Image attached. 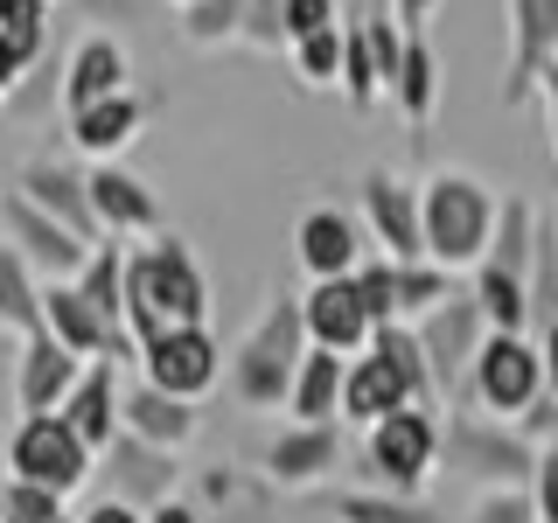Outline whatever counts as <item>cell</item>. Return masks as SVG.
Listing matches in <instances>:
<instances>
[{
    "label": "cell",
    "instance_id": "cell-48",
    "mask_svg": "<svg viewBox=\"0 0 558 523\" xmlns=\"http://www.w3.org/2000/svg\"><path fill=\"white\" fill-rule=\"evenodd\" d=\"M537 92H545V112H551V154H558V63L537 77Z\"/></svg>",
    "mask_w": 558,
    "mask_h": 523
},
{
    "label": "cell",
    "instance_id": "cell-6",
    "mask_svg": "<svg viewBox=\"0 0 558 523\" xmlns=\"http://www.w3.org/2000/svg\"><path fill=\"white\" fill-rule=\"evenodd\" d=\"M8 467H14V482H43V488H57L70 502L84 482H92L98 453L77 440V426H70L63 412H28L22 426H14V440H8Z\"/></svg>",
    "mask_w": 558,
    "mask_h": 523
},
{
    "label": "cell",
    "instance_id": "cell-14",
    "mask_svg": "<svg viewBox=\"0 0 558 523\" xmlns=\"http://www.w3.org/2000/svg\"><path fill=\"white\" fill-rule=\"evenodd\" d=\"M301 314H307V342L314 349H336V356H363L377 336L371 307H363L356 279H314L301 293Z\"/></svg>",
    "mask_w": 558,
    "mask_h": 523
},
{
    "label": "cell",
    "instance_id": "cell-26",
    "mask_svg": "<svg viewBox=\"0 0 558 523\" xmlns=\"http://www.w3.org/2000/svg\"><path fill=\"white\" fill-rule=\"evenodd\" d=\"M342 377H349V356H336V349H307V356H301V370H293L287 412L301 418V426L342 418Z\"/></svg>",
    "mask_w": 558,
    "mask_h": 523
},
{
    "label": "cell",
    "instance_id": "cell-43",
    "mask_svg": "<svg viewBox=\"0 0 558 523\" xmlns=\"http://www.w3.org/2000/svg\"><path fill=\"white\" fill-rule=\"evenodd\" d=\"M77 523H147V510H133V502H119V496H105V502H92Z\"/></svg>",
    "mask_w": 558,
    "mask_h": 523
},
{
    "label": "cell",
    "instance_id": "cell-20",
    "mask_svg": "<svg viewBox=\"0 0 558 523\" xmlns=\"http://www.w3.org/2000/svg\"><path fill=\"white\" fill-rule=\"evenodd\" d=\"M14 188H22L35 209H49L57 223H70L84 244L105 238V223H98V209H92V182H84V174H70L63 161H28L22 174H14Z\"/></svg>",
    "mask_w": 558,
    "mask_h": 523
},
{
    "label": "cell",
    "instance_id": "cell-46",
    "mask_svg": "<svg viewBox=\"0 0 558 523\" xmlns=\"http://www.w3.org/2000/svg\"><path fill=\"white\" fill-rule=\"evenodd\" d=\"M384 8H391V22L405 28V35H418V22H426V14L440 8V0H384Z\"/></svg>",
    "mask_w": 558,
    "mask_h": 523
},
{
    "label": "cell",
    "instance_id": "cell-22",
    "mask_svg": "<svg viewBox=\"0 0 558 523\" xmlns=\"http://www.w3.org/2000/svg\"><path fill=\"white\" fill-rule=\"evenodd\" d=\"M63 418L77 426V440L105 453L126 433V412H119V370H112V356H92L84 363V377H77V391L63 398Z\"/></svg>",
    "mask_w": 558,
    "mask_h": 523
},
{
    "label": "cell",
    "instance_id": "cell-15",
    "mask_svg": "<svg viewBox=\"0 0 558 523\" xmlns=\"http://www.w3.org/2000/svg\"><path fill=\"white\" fill-rule=\"evenodd\" d=\"M77 377H84V356H70V349L49 336H22V356H14V405L28 412H63V398L77 391Z\"/></svg>",
    "mask_w": 558,
    "mask_h": 523
},
{
    "label": "cell",
    "instance_id": "cell-3",
    "mask_svg": "<svg viewBox=\"0 0 558 523\" xmlns=\"http://www.w3.org/2000/svg\"><path fill=\"white\" fill-rule=\"evenodd\" d=\"M307 314L293 293H272V307L252 321V336L238 342V356H231V398L244 412H272V405H287V391H293V370H301V356H307Z\"/></svg>",
    "mask_w": 558,
    "mask_h": 523
},
{
    "label": "cell",
    "instance_id": "cell-13",
    "mask_svg": "<svg viewBox=\"0 0 558 523\" xmlns=\"http://www.w3.org/2000/svg\"><path fill=\"white\" fill-rule=\"evenodd\" d=\"M43 328L70 349V356H84V363H92V356H112V363L140 356L133 336H119V328L77 293V279H43Z\"/></svg>",
    "mask_w": 558,
    "mask_h": 523
},
{
    "label": "cell",
    "instance_id": "cell-27",
    "mask_svg": "<svg viewBox=\"0 0 558 523\" xmlns=\"http://www.w3.org/2000/svg\"><path fill=\"white\" fill-rule=\"evenodd\" d=\"M468 293H475L482 321L496 328V336H523V328H531V279H517V272H502V266H475Z\"/></svg>",
    "mask_w": 558,
    "mask_h": 523
},
{
    "label": "cell",
    "instance_id": "cell-25",
    "mask_svg": "<svg viewBox=\"0 0 558 523\" xmlns=\"http://www.w3.org/2000/svg\"><path fill=\"white\" fill-rule=\"evenodd\" d=\"M119 412H126V433H133V440H154V447H168V453H182L189 440H196V405H189V398H174V391H154L147 377L119 398Z\"/></svg>",
    "mask_w": 558,
    "mask_h": 523
},
{
    "label": "cell",
    "instance_id": "cell-32",
    "mask_svg": "<svg viewBox=\"0 0 558 523\" xmlns=\"http://www.w3.org/2000/svg\"><path fill=\"white\" fill-rule=\"evenodd\" d=\"M336 523H440V510L391 488H356V496H336Z\"/></svg>",
    "mask_w": 558,
    "mask_h": 523
},
{
    "label": "cell",
    "instance_id": "cell-35",
    "mask_svg": "<svg viewBox=\"0 0 558 523\" xmlns=\"http://www.w3.org/2000/svg\"><path fill=\"white\" fill-rule=\"evenodd\" d=\"M287 57H293V77L301 84H342V22L322 28V35H301Z\"/></svg>",
    "mask_w": 558,
    "mask_h": 523
},
{
    "label": "cell",
    "instance_id": "cell-33",
    "mask_svg": "<svg viewBox=\"0 0 558 523\" xmlns=\"http://www.w3.org/2000/svg\"><path fill=\"white\" fill-rule=\"evenodd\" d=\"M244 28V0H182V42L196 49H223Z\"/></svg>",
    "mask_w": 558,
    "mask_h": 523
},
{
    "label": "cell",
    "instance_id": "cell-21",
    "mask_svg": "<svg viewBox=\"0 0 558 523\" xmlns=\"http://www.w3.org/2000/svg\"><path fill=\"white\" fill-rule=\"evenodd\" d=\"M126 77H133L126 42H112V35H84V42L70 49V63H63V112H84V105H98V98L133 92Z\"/></svg>",
    "mask_w": 558,
    "mask_h": 523
},
{
    "label": "cell",
    "instance_id": "cell-16",
    "mask_svg": "<svg viewBox=\"0 0 558 523\" xmlns=\"http://www.w3.org/2000/svg\"><path fill=\"white\" fill-rule=\"evenodd\" d=\"M84 182H92V209H98L105 238H161V196H154L133 168L98 161Z\"/></svg>",
    "mask_w": 558,
    "mask_h": 523
},
{
    "label": "cell",
    "instance_id": "cell-8",
    "mask_svg": "<svg viewBox=\"0 0 558 523\" xmlns=\"http://www.w3.org/2000/svg\"><path fill=\"white\" fill-rule=\"evenodd\" d=\"M468 398L496 418H517L545 398V349H537L531 328H523V336H496V328H488L475 370H468Z\"/></svg>",
    "mask_w": 558,
    "mask_h": 523
},
{
    "label": "cell",
    "instance_id": "cell-4",
    "mask_svg": "<svg viewBox=\"0 0 558 523\" xmlns=\"http://www.w3.org/2000/svg\"><path fill=\"white\" fill-rule=\"evenodd\" d=\"M537 440H523L517 418H496V412H468L453 405L440 418V467L468 475L475 488H531L537 475Z\"/></svg>",
    "mask_w": 558,
    "mask_h": 523
},
{
    "label": "cell",
    "instance_id": "cell-9",
    "mask_svg": "<svg viewBox=\"0 0 558 523\" xmlns=\"http://www.w3.org/2000/svg\"><path fill=\"white\" fill-rule=\"evenodd\" d=\"M140 377L154 384V391H174V398H209L223 384V349L217 336H209V321L203 328H168V336H154V342H140Z\"/></svg>",
    "mask_w": 558,
    "mask_h": 523
},
{
    "label": "cell",
    "instance_id": "cell-17",
    "mask_svg": "<svg viewBox=\"0 0 558 523\" xmlns=\"http://www.w3.org/2000/svg\"><path fill=\"white\" fill-rule=\"evenodd\" d=\"M293 258H301L307 279H349L363 266V231L349 209H307L301 223H293Z\"/></svg>",
    "mask_w": 558,
    "mask_h": 523
},
{
    "label": "cell",
    "instance_id": "cell-2",
    "mask_svg": "<svg viewBox=\"0 0 558 523\" xmlns=\"http://www.w3.org/2000/svg\"><path fill=\"white\" fill-rule=\"evenodd\" d=\"M496 209L502 196L468 168H440L418 182V223H426V258L447 272H475L488 258V238H496Z\"/></svg>",
    "mask_w": 558,
    "mask_h": 523
},
{
    "label": "cell",
    "instance_id": "cell-24",
    "mask_svg": "<svg viewBox=\"0 0 558 523\" xmlns=\"http://www.w3.org/2000/svg\"><path fill=\"white\" fill-rule=\"evenodd\" d=\"M63 119H70V147H77V154H92V161H119V154L140 139V126H147V98L119 92V98H98V105L63 112Z\"/></svg>",
    "mask_w": 558,
    "mask_h": 523
},
{
    "label": "cell",
    "instance_id": "cell-41",
    "mask_svg": "<svg viewBox=\"0 0 558 523\" xmlns=\"http://www.w3.org/2000/svg\"><path fill=\"white\" fill-rule=\"evenodd\" d=\"M531 502H537V523H558V440L537 453V475H531Z\"/></svg>",
    "mask_w": 558,
    "mask_h": 523
},
{
    "label": "cell",
    "instance_id": "cell-10",
    "mask_svg": "<svg viewBox=\"0 0 558 523\" xmlns=\"http://www.w3.org/2000/svg\"><path fill=\"white\" fill-rule=\"evenodd\" d=\"M502 14H510V63H502L496 105L517 112L537 92V77L558 63V0H502Z\"/></svg>",
    "mask_w": 558,
    "mask_h": 523
},
{
    "label": "cell",
    "instance_id": "cell-42",
    "mask_svg": "<svg viewBox=\"0 0 558 523\" xmlns=\"http://www.w3.org/2000/svg\"><path fill=\"white\" fill-rule=\"evenodd\" d=\"M517 433H523V440H537V447H551L558 440V398L545 391L531 412H517Z\"/></svg>",
    "mask_w": 558,
    "mask_h": 523
},
{
    "label": "cell",
    "instance_id": "cell-7",
    "mask_svg": "<svg viewBox=\"0 0 558 523\" xmlns=\"http://www.w3.org/2000/svg\"><path fill=\"white\" fill-rule=\"evenodd\" d=\"M418 349H426V370H433V398L440 405H461L468 398V370H475L482 342H488V321L475 307V293H453V301H440L433 314H418Z\"/></svg>",
    "mask_w": 558,
    "mask_h": 523
},
{
    "label": "cell",
    "instance_id": "cell-39",
    "mask_svg": "<svg viewBox=\"0 0 558 523\" xmlns=\"http://www.w3.org/2000/svg\"><path fill=\"white\" fill-rule=\"evenodd\" d=\"M468 523H537V502H531V488H482Z\"/></svg>",
    "mask_w": 558,
    "mask_h": 523
},
{
    "label": "cell",
    "instance_id": "cell-40",
    "mask_svg": "<svg viewBox=\"0 0 558 523\" xmlns=\"http://www.w3.org/2000/svg\"><path fill=\"white\" fill-rule=\"evenodd\" d=\"M342 14H336V0H287V49L301 42V35H322V28H336Z\"/></svg>",
    "mask_w": 558,
    "mask_h": 523
},
{
    "label": "cell",
    "instance_id": "cell-5",
    "mask_svg": "<svg viewBox=\"0 0 558 523\" xmlns=\"http://www.w3.org/2000/svg\"><path fill=\"white\" fill-rule=\"evenodd\" d=\"M433 467H440V418L433 405H405L377 426H363V475L391 496H426Z\"/></svg>",
    "mask_w": 558,
    "mask_h": 523
},
{
    "label": "cell",
    "instance_id": "cell-29",
    "mask_svg": "<svg viewBox=\"0 0 558 523\" xmlns=\"http://www.w3.org/2000/svg\"><path fill=\"white\" fill-rule=\"evenodd\" d=\"M0 328L8 336H43V287H35V266L14 244H0Z\"/></svg>",
    "mask_w": 558,
    "mask_h": 523
},
{
    "label": "cell",
    "instance_id": "cell-18",
    "mask_svg": "<svg viewBox=\"0 0 558 523\" xmlns=\"http://www.w3.org/2000/svg\"><path fill=\"white\" fill-rule=\"evenodd\" d=\"M98 461H105V475H112V496L133 502V510H154V502H168V496H174V475H182L168 447L133 440V433H119V440L105 447Z\"/></svg>",
    "mask_w": 558,
    "mask_h": 523
},
{
    "label": "cell",
    "instance_id": "cell-34",
    "mask_svg": "<svg viewBox=\"0 0 558 523\" xmlns=\"http://www.w3.org/2000/svg\"><path fill=\"white\" fill-rule=\"evenodd\" d=\"M453 272L433 266V258H418V266H398V321H418V314H433L440 301H453Z\"/></svg>",
    "mask_w": 558,
    "mask_h": 523
},
{
    "label": "cell",
    "instance_id": "cell-30",
    "mask_svg": "<svg viewBox=\"0 0 558 523\" xmlns=\"http://www.w3.org/2000/svg\"><path fill=\"white\" fill-rule=\"evenodd\" d=\"M531 244H537V209L523 203V196H502L496 238H488V258H482V266H502V272L531 279Z\"/></svg>",
    "mask_w": 558,
    "mask_h": 523
},
{
    "label": "cell",
    "instance_id": "cell-28",
    "mask_svg": "<svg viewBox=\"0 0 558 523\" xmlns=\"http://www.w3.org/2000/svg\"><path fill=\"white\" fill-rule=\"evenodd\" d=\"M391 105L412 126H426V119L440 112V63H433L426 35H405V63H398V77H391Z\"/></svg>",
    "mask_w": 558,
    "mask_h": 523
},
{
    "label": "cell",
    "instance_id": "cell-36",
    "mask_svg": "<svg viewBox=\"0 0 558 523\" xmlns=\"http://www.w3.org/2000/svg\"><path fill=\"white\" fill-rule=\"evenodd\" d=\"M57 516H70L57 488H43V482H8L0 488V523H57Z\"/></svg>",
    "mask_w": 558,
    "mask_h": 523
},
{
    "label": "cell",
    "instance_id": "cell-12",
    "mask_svg": "<svg viewBox=\"0 0 558 523\" xmlns=\"http://www.w3.org/2000/svg\"><path fill=\"white\" fill-rule=\"evenodd\" d=\"M0 223H8V244L28 258L43 279H77L84 258H92V244H84L70 223H57L49 209H35L22 188H8V203H0Z\"/></svg>",
    "mask_w": 558,
    "mask_h": 523
},
{
    "label": "cell",
    "instance_id": "cell-51",
    "mask_svg": "<svg viewBox=\"0 0 558 523\" xmlns=\"http://www.w3.org/2000/svg\"><path fill=\"white\" fill-rule=\"evenodd\" d=\"M174 8H182V0H174Z\"/></svg>",
    "mask_w": 558,
    "mask_h": 523
},
{
    "label": "cell",
    "instance_id": "cell-49",
    "mask_svg": "<svg viewBox=\"0 0 558 523\" xmlns=\"http://www.w3.org/2000/svg\"><path fill=\"white\" fill-rule=\"evenodd\" d=\"M57 523H77V516H57Z\"/></svg>",
    "mask_w": 558,
    "mask_h": 523
},
{
    "label": "cell",
    "instance_id": "cell-19",
    "mask_svg": "<svg viewBox=\"0 0 558 523\" xmlns=\"http://www.w3.org/2000/svg\"><path fill=\"white\" fill-rule=\"evenodd\" d=\"M418 405V391L405 384L391 356H377V349H363V356H349V377H342V418L349 426H377V418Z\"/></svg>",
    "mask_w": 558,
    "mask_h": 523
},
{
    "label": "cell",
    "instance_id": "cell-44",
    "mask_svg": "<svg viewBox=\"0 0 558 523\" xmlns=\"http://www.w3.org/2000/svg\"><path fill=\"white\" fill-rule=\"evenodd\" d=\"M140 8L147 0H77V14H92V22H133Z\"/></svg>",
    "mask_w": 558,
    "mask_h": 523
},
{
    "label": "cell",
    "instance_id": "cell-50",
    "mask_svg": "<svg viewBox=\"0 0 558 523\" xmlns=\"http://www.w3.org/2000/svg\"><path fill=\"white\" fill-rule=\"evenodd\" d=\"M0 105H8V92H0Z\"/></svg>",
    "mask_w": 558,
    "mask_h": 523
},
{
    "label": "cell",
    "instance_id": "cell-45",
    "mask_svg": "<svg viewBox=\"0 0 558 523\" xmlns=\"http://www.w3.org/2000/svg\"><path fill=\"white\" fill-rule=\"evenodd\" d=\"M531 336H537V349H545V391L558 398V314H551L545 328H531Z\"/></svg>",
    "mask_w": 558,
    "mask_h": 523
},
{
    "label": "cell",
    "instance_id": "cell-23",
    "mask_svg": "<svg viewBox=\"0 0 558 523\" xmlns=\"http://www.w3.org/2000/svg\"><path fill=\"white\" fill-rule=\"evenodd\" d=\"M328 467H342V426L336 418H322V426H301V418H293L266 447V475L279 488H307V482H322Z\"/></svg>",
    "mask_w": 558,
    "mask_h": 523
},
{
    "label": "cell",
    "instance_id": "cell-37",
    "mask_svg": "<svg viewBox=\"0 0 558 523\" xmlns=\"http://www.w3.org/2000/svg\"><path fill=\"white\" fill-rule=\"evenodd\" d=\"M356 293H363V307H371V321H398V258H363L356 272Z\"/></svg>",
    "mask_w": 558,
    "mask_h": 523
},
{
    "label": "cell",
    "instance_id": "cell-31",
    "mask_svg": "<svg viewBox=\"0 0 558 523\" xmlns=\"http://www.w3.org/2000/svg\"><path fill=\"white\" fill-rule=\"evenodd\" d=\"M342 92L356 112H371L384 98V70H377V49H371V28L363 22H342Z\"/></svg>",
    "mask_w": 558,
    "mask_h": 523
},
{
    "label": "cell",
    "instance_id": "cell-47",
    "mask_svg": "<svg viewBox=\"0 0 558 523\" xmlns=\"http://www.w3.org/2000/svg\"><path fill=\"white\" fill-rule=\"evenodd\" d=\"M147 523H203V516L189 510L182 496H168V502H154V510H147Z\"/></svg>",
    "mask_w": 558,
    "mask_h": 523
},
{
    "label": "cell",
    "instance_id": "cell-11",
    "mask_svg": "<svg viewBox=\"0 0 558 523\" xmlns=\"http://www.w3.org/2000/svg\"><path fill=\"white\" fill-rule=\"evenodd\" d=\"M356 196H363V223H371L377 252H384V258H398V266H418V258H426V223H418V188H412V182H398L391 168H363Z\"/></svg>",
    "mask_w": 558,
    "mask_h": 523
},
{
    "label": "cell",
    "instance_id": "cell-1",
    "mask_svg": "<svg viewBox=\"0 0 558 523\" xmlns=\"http://www.w3.org/2000/svg\"><path fill=\"white\" fill-rule=\"evenodd\" d=\"M209 321V279L203 258L189 252L182 238H147L126 252V328L133 349L168 336V328H203Z\"/></svg>",
    "mask_w": 558,
    "mask_h": 523
},
{
    "label": "cell",
    "instance_id": "cell-38",
    "mask_svg": "<svg viewBox=\"0 0 558 523\" xmlns=\"http://www.w3.org/2000/svg\"><path fill=\"white\" fill-rule=\"evenodd\" d=\"M238 42H252V49H287V0H244Z\"/></svg>",
    "mask_w": 558,
    "mask_h": 523
}]
</instances>
